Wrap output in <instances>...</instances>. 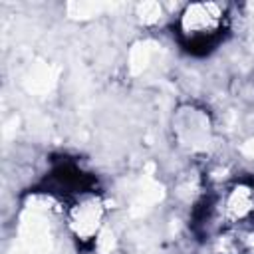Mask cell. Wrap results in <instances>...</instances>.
Returning <instances> with one entry per match:
<instances>
[{"mask_svg":"<svg viewBox=\"0 0 254 254\" xmlns=\"http://www.w3.org/2000/svg\"><path fill=\"white\" fill-rule=\"evenodd\" d=\"M226 210L234 220L250 218L254 214V187H234L226 198Z\"/></svg>","mask_w":254,"mask_h":254,"instance_id":"3957f363","label":"cell"},{"mask_svg":"<svg viewBox=\"0 0 254 254\" xmlns=\"http://www.w3.org/2000/svg\"><path fill=\"white\" fill-rule=\"evenodd\" d=\"M228 30L226 8L220 4H190L179 18L177 36L181 46L192 56L212 52Z\"/></svg>","mask_w":254,"mask_h":254,"instance_id":"6da1fadb","label":"cell"},{"mask_svg":"<svg viewBox=\"0 0 254 254\" xmlns=\"http://www.w3.org/2000/svg\"><path fill=\"white\" fill-rule=\"evenodd\" d=\"M101 204L95 196L91 194H83L79 198H75L71 212H69V224L73 234L77 236V240H91L95 238L99 226H101Z\"/></svg>","mask_w":254,"mask_h":254,"instance_id":"7a4b0ae2","label":"cell"}]
</instances>
